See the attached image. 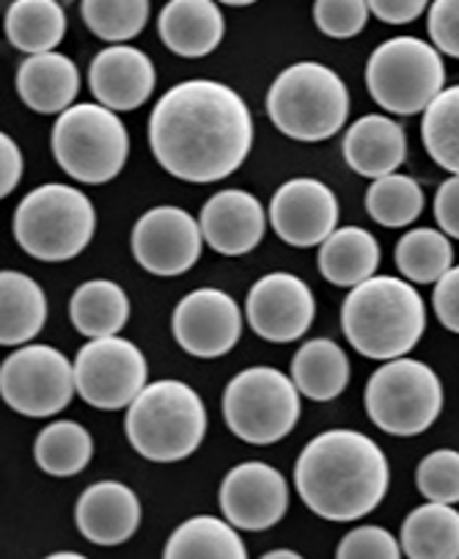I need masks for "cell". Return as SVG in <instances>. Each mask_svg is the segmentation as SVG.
<instances>
[{
  "instance_id": "cell-1",
  "label": "cell",
  "mask_w": 459,
  "mask_h": 559,
  "mask_svg": "<svg viewBox=\"0 0 459 559\" xmlns=\"http://www.w3.org/2000/svg\"><path fill=\"white\" fill-rule=\"evenodd\" d=\"M149 146L162 171L207 185L231 177L253 150V116L245 99L218 81H182L157 99Z\"/></svg>"
},
{
  "instance_id": "cell-2",
  "label": "cell",
  "mask_w": 459,
  "mask_h": 559,
  "mask_svg": "<svg viewBox=\"0 0 459 559\" xmlns=\"http://www.w3.org/2000/svg\"><path fill=\"white\" fill-rule=\"evenodd\" d=\"M390 485L388 457L366 432L325 430L294 463V488L311 513L350 524L379 508Z\"/></svg>"
},
{
  "instance_id": "cell-3",
  "label": "cell",
  "mask_w": 459,
  "mask_h": 559,
  "mask_svg": "<svg viewBox=\"0 0 459 559\" xmlns=\"http://www.w3.org/2000/svg\"><path fill=\"white\" fill-rule=\"evenodd\" d=\"M341 331L361 356L402 358L426 331L424 298L408 278L372 276L352 287L341 304Z\"/></svg>"
},
{
  "instance_id": "cell-4",
  "label": "cell",
  "mask_w": 459,
  "mask_h": 559,
  "mask_svg": "<svg viewBox=\"0 0 459 559\" xmlns=\"http://www.w3.org/2000/svg\"><path fill=\"white\" fill-rule=\"evenodd\" d=\"M130 447L152 463H177L193 455L207 436V408L182 381L146 383L126 408Z\"/></svg>"
},
{
  "instance_id": "cell-5",
  "label": "cell",
  "mask_w": 459,
  "mask_h": 559,
  "mask_svg": "<svg viewBox=\"0 0 459 559\" xmlns=\"http://www.w3.org/2000/svg\"><path fill=\"white\" fill-rule=\"evenodd\" d=\"M267 116L287 139L319 144L345 128L350 92L330 67L298 61L273 81L267 92Z\"/></svg>"
},
{
  "instance_id": "cell-6",
  "label": "cell",
  "mask_w": 459,
  "mask_h": 559,
  "mask_svg": "<svg viewBox=\"0 0 459 559\" xmlns=\"http://www.w3.org/2000/svg\"><path fill=\"white\" fill-rule=\"evenodd\" d=\"M94 202L72 185H39L14 210V237L39 262L75 260L94 240Z\"/></svg>"
},
{
  "instance_id": "cell-7",
  "label": "cell",
  "mask_w": 459,
  "mask_h": 559,
  "mask_svg": "<svg viewBox=\"0 0 459 559\" xmlns=\"http://www.w3.org/2000/svg\"><path fill=\"white\" fill-rule=\"evenodd\" d=\"M50 144L58 166L83 185L116 179L130 155L124 121L102 103H81L63 110L52 124Z\"/></svg>"
},
{
  "instance_id": "cell-8",
  "label": "cell",
  "mask_w": 459,
  "mask_h": 559,
  "mask_svg": "<svg viewBox=\"0 0 459 559\" xmlns=\"http://www.w3.org/2000/svg\"><path fill=\"white\" fill-rule=\"evenodd\" d=\"M366 88L394 116L424 114L446 88L440 50L419 36H394L369 56Z\"/></svg>"
},
{
  "instance_id": "cell-9",
  "label": "cell",
  "mask_w": 459,
  "mask_h": 559,
  "mask_svg": "<svg viewBox=\"0 0 459 559\" xmlns=\"http://www.w3.org/2000/svg\"><path fill=\"white\" fill-rule=\"evenodd\" d=\"M300 389L276 367H247L224 392V419L237 439L253 447L278 444L300 419Z\"/></svg>"
},
{
  "instance_id": "cell-10",
  "label": "cell",
  "mask_w": 459,
  "mask_h": 559,
  "mask_svg": "<svg viewBox=\"0 0 459 559\" xmlns=\"http://www.w3.org/2000/svg\"><path fill=\"white\" fill-rule=\"evenodd\" d=\"M366 414L388 436L410 439L435 425L443 411V383L419 358H390L369 378Z\"/></svg>"
},
{
  "instance_id": "cell-11",
  "label": "cell",
  "mask_w": 459,
  "mask_h": 559,
  "mask_svg": "<svg viewBox=\"0 0 459 559\" xmlns=\"http://www.w3.org/2000/svg\"><path fill=\"white\" fill-rule=\"evenodd\" d=\"M75 394V364L50 345H20L0 367V397L28 419L61 414Z\"/></svg>"
},
{
  "instance_id": "cell-12",
  "label": "cell",
  "mask_w": 459,
  "mask_h": 559,
  "mask_svg": "<svg viewBox=\"0 0 459 559\" xmlns=\"http://www.w3.org/2000/svg\"><path fill=\"white\" fill-rule=\"evenodd\" d=\"M146 376L149 364L141 347L119 334L88 340L75 356L77 394L99 411L130 408L146 389Z\"/></svg>"
},
{
  "instance_id": "cell-13",
  "label": "cell",
  "mask_w": 459,
  "mask_h": 559,
  "mask_svg": "<svg viewBox=\"0 0 459 559\" xmlns=\"http://www.w3.org/2000/svg\"><path fill=\"white\" fill-rule=\"evenodd\" d=\"M204 246L202 224L182 207H152L138 218L130 237L133 257L152 276H182L198 262Z\"/></svg>"
},
{
  "instance_id": "cell-14",
  "label": "cell",
  "mask_w": 459,
  "mask_h": 559,
  "mask_svg": "<svg viewBox=\"0 0 459 559\" xmlns=\"http://www.w3.org/2000/svg\"><path fill=\"white\" fill-rule=\"evenodd\" d=\"M171 331L177 345L190 356L220 358L240 342L242 309L224 289H193L173 309Z\"/></svg>"
},
{
  "instance_id": "cell-15",
  "label": "cell",
  "mask_w": 459,
  "mask_h": 559,
  "mask_svg": "<svg viewBox=\"0 0 459 559\" xmlns=\"http://www.w3.org/2000/svg\"><path fill=\"white\" fill-rule=\"evenodd\" d=\"M247 325L256 336L276 345L300 340L314 325L316 298L309 284L292 273H267L245 298Z\"/></svg>"
},
{
  "instance_id": "cell-16",
  "label": "cell",
  "mask_w": 459,
  "mask_h": 559,
  "mask_svg": "<svg viewBox=\"0 0 459 559\" xmlns=\"http://www.w3.org/2000/svg\"><path fill=\"white\" fill-rule=\"evenodd\" d=\"M218 502L226 521H231L237 530L265 532L287 515V477L270 463H240L220 483Z\"/></svg>"
},
{
  "instance_id": "cell-17",
  "label": "cell",
  "mask_w": 459,
  "mask_h": 559,
  "mask_svg": "<svg viewBox=\"0 0 459 559\" xmlns=\"http://www.w3.org/2000/svg\"><path fill=\"white\" fill-rule=\"evenodd\" d=\"M339 199L325 182L298 177L283 182L270 202V226L287 246L314 248L339 229Z\"/></svg>"
},
{
  "instance_id": "cell-18",
  "label": "cell",
  "mask_w": 459,
  "mask_h": 559,
  "mask_svg": "<svg viewBox=\"0 0 459 559\" xmlns=\"http://www.w3.org/2000/svg\"><path fill=\"white\" fill-rule=\"evenodd\" d=\"M157 72L152 58L133 45H110L94 56L88 86L97 103L116 114L135 110L152 97Z\"/></svg>"
},
{
  "instance_id": "cell-19",
  "label": "cell",
  "mask_w": 459,
  "mask_h": 559,
  "mask_svg": "<svg viewBox=\"0 0 459 559\" xmlns=\"http://www.w3.org/2000/svg\"><path fill=\"white\" fill-rule=\"evenodd\" d=\"M204 242L224 257H242L262 242L267 229V213L253 193L229 188L204 202L202 215Z\"/></svg>"
},
{
  "instance_id": "cell-20",
  "label": "cell",
  "mask_w": 459,
  "mask_h": 559,
  "mask_svg": "<svg viewBox=\"0 0 459 559\" xmlns=\"http://www.w3.org/2000/svg\"><path fill=\"white\" fill-rule=\"evenodd\" d=\"M75 524L94 546H121L141 526L138 493L130 485L113 479L88 485L77 499Z\"/></svg>"
},
{
  "instance_id": "cell-21",
  "label": "cell",
  "mask_w": 459,
  "mask_h": 559,
  "mask_svg": "<svg viewBox=\"0 0 459 559\" xmlns=\"http://www.w3.org/2000/svg\"><path fill=\"white\" fill-rule=\"evenodd\" d=\"M345 160L358 177L379 179L399 171L408 157V135L399 121L383 114H369L352 121L345 133Z\"/></svg>"
},
{
  "instance_id": "cell-22",
  "label": "cell",
  "mask_w": 459,
  "mask_h": 559,
  "mask_svg": "<svg viewBox=\"0 0 459 559\" xmlns=\"http://www.w3.org/2000/svg\"><path fill=\"white\" fill-rule=\"evenodd\" d=\"M157 34L177 56L204 58L224 41V12L218 0H168L157 17Z\"/></svg>"
},
{
  "instance_id": "cell-23",
  "label": "cell",
  "mask_w": 459,
  "mask_h": 559,
  "mask_svg": "<svg viewBox=\"0 0 459 559\" xmlns=\"http://www.w3.org/2000/svg\"><path fill=\"white\" fill-rule=\"evenodd\" d=\"M81 92V72L63 52H36L17 70V94L34 114L61 116Z\"/></svg>"
},
{
  "instance_id": "cell-24",
  "label": "cell",
  "mask_w": 459,
  "mask_h": 559,
  "mask_svg": "<svg viewBox=\"0 0 459 559\" xmlns=\"http://www.w3.org/2000/svg\"><path fill=\"white\" fill-rule=\"evenodd\" d=\"M379 260L377 237L361 226H341L319 246V273L334 287L352 289L377 276Z\"/></svg>"
},
{
  "instance_id": "cell-25",
  "label": "cell",
  "mask_w": 459,
  "mask_h": 559,
  "mask_svg": "<svg viewBox=\"0 0 459 559\" xmlns=\"http://www.w3.org/2000/svg\"><path fill=\"white\" fill-rule=\"evenodd\" d=\"M47 320L45 289L20 271L0 273V345H28Z\"/></svg>"
},
{
  "instance_id": "cell-26",
  "label": "cell",
  "mask_w": 459,
  "mask_h": 559,
  "mask_svg": "<svg viewBox=\"0 0 459 559\" xmlns=\"http://www.w3.org/2000/svg\"><path fill=\"white\" fill-rule=\"evenodd\" d=\"M292 381L314 403H330L350 383V358L334 340H309L292 358Z\"/></svg>"
},
{
  "instance_id": "cell-27",
  "label": "cell",
  "mask_w": 459,
  "mask_h": 559,
  "mask_svg": "<svg viewBox=\"0 0 459 559\" xmlns=\"http://www.w3.org/2000/svg\"><path fill=\"white\" fill-rule=\"evenodd\" d=\"M70 320L77 334L88 336V340L116 336L130 320V298L116 282L92 278L72 293Z\"/></svg>"
},
{
  "instance_id": "cell-28",
  "label": "cell",
  "mask_w": 459,
  "mask_h": 559,
  "mask_svg": "<svg viewBox=\"0 0 459 559\" xmlns=\"http://www.w3.org/2000/svg\"><path fill=\"white\" fill-rule=\"evenodd\" d=\"M166 559H247L245 543L231 521L195 515L179 524L168 537Z\"/></svg>"
},
{
  "instance_id": "cell-29",
  "label": "cell",
  "mask_w": 459,
  "mask_h": 559,
  "mask_svg": "<svg viewBox=\"0 0 459 559\" xmlns=\"http://www.w3.org/2000/svg\"><path fill=\"white\" fill-rule=\"evenodd\" d=\"M402 551L413 559H457L459 510L443 502L415 508L402 524Z\"/></svg>"
},
{
  "instance_id": "cell-30",
  "label": "cell",
  "mask_w": 459,
  "mask_h": 559,
  "mask_svg": "<svg viewBox=\"0 0 459 559\" xmlns=\"http://www.w3.org/2000/svg\"><path fill=\"white\" fill-rule=\"evenodd\" d=\"M7 39L20 52H50L67 34V14L58 0H12L7 9Z\"/></svg>"
},
{
  "instance_id": "cell-31",
  "label": "cell",
  "mask_w": 459,
  "mask_h": 559,
  "mask_svg": "<svg viewBox=\"0 0 459 559\" xmlns=\"http://www.w3.org/2000/svg\"><path fill=\"white\" fill-rule=\"evenodd\" d=\"M34 457L41 472L50 474V477H75L94 457L92 432L81 421H50L36 436Z\"/></svg>"
},
{
  "instance_id": "cell-32",
  "label": "cell",
  "mask_w": 459,
  "mask_h": 559,
  "mask_svg": "<svg viewBox=\"0 0 459 559\" xmlns=\"http://www.w3.org/2000/svg\"><path fill=\"white\" fill-rule=\"evenodd\" d=\"M399 273L413 284H437L454 267L451 237L443 229H410L394 248Z\"/></svg>"
},
{
  "instance_id": "cell-33",
  "label": "cell",
  "mask_w": 459,
  "mask_h": 559,
  "mask_svg": "<svg viewBox=\"0 0 459 559\" xmlns=\"http://www.w3.org/2000/svg\"><path fill=\"white\" fill-rule=\"evenodd\" d=\"M366 213L388 229H402L424 213V188L413 177L394 171L372 179L366 191Z\"/></svg>"
},
{
  "instance_id": "cell-34",
  "label": "cell",
  "mask_w": 459,
  "mask_h": 559,
  "mask_svg": "<svg viewBox=\"0 0 459 559\" xmlns=\"http://www.w3.org/2000/svg\"><path fill=\"white\" fill-rule=\"evenodd\" d=\"M424 150L443 171L459 174V86H448L432 99L421 121Z\"/></svg>"
},
{
  "instance_id": "cell-35",
  "label": "cell",
  "mask_w": 459,
  "mask_h": 559,
  "mask_svg": "<svg viewBox=\"0 0 459 559\" xmlns=\"http://www.w3.org/2000/svg\"><path fill=\"white\" fill-rule=\"evenodd\" d=\"M149 0H83L81 14L97 39L124 45L135 39L149 23Z\"/></svg>"
},
{
  "instance_id": "cell-36",
  "label": "cell",
  "mask_w": 459,
  "mask_h": 559,
  "mask_svg": "<svg viewBox=\"0 0 459 559\" xmlns=\"http://www.w3.org/2000/svg\"><path fill=\"white\" fill-rule=\"evenodd\" d=\"M415 488L426 502L459 504V452H430L415 468Z\"/></svg>"
},
{
  "instance_id": "cell-37",
  "label": "cell",
  "mask_w": 459,
  "mask_h": 559,
  "mask_svg": "<svg viewBox=\"0 0 459 559\" xmlns=\"http://www.w3.org/2000/svg\"><path fill=\"white\" fill-rule=\"evenodd\" d=\"M369 0H314V23L330 39H352L369 23Z\"/></svg>"
},
{
  "instance_id": "cell-38",
  "label": "cell",
  "mask_w": 459,
  "mask_h": 559,
  "mask_svg": "<svg viewBox=\"0 0 459 559\" xmlns=\"http://www.w3.org/2000/svg\"><path fill=\"white\" fill-rule=\"evenodd\" d=\"M402 554V543L383 526H358L336 548L339 559H399Z\"/></svg>"
},
{
  "instance_id": "cell-39",
  "label": "cell",
  "mask_w": 459,
  "mask_h": 559,
  "mask_svg": "<svg viewBox=\"0 0 459 559\" xmlns=\"http://www.w3.org/2000/svg\"><path fill=\"white\" fill-rule=\"evenodd\" d=\"M426 28L437 50L459 58V0H432Z\"/></svg>"
},
{
  "instance_id": "cell-40",
  "label": "cell",
  "mask_w": 459,
  "mask_h": 559,
  "mask_svg": "<svg viewBox=\"0 0 459 559\" xmlns=\"http://www.w3.org/2000/svg\"><path fill=\"white\" fill-rule=\"evenodd\" d=\"M432 309L437 314V323L451 334H459V265H454L432 293Z\"/></svg>"
},
{
  "instance_id": "cell-41",
  "label": "cell",
  "mask_w": 459,
  "mask_h": 559,
  "mask_svg": "<svg viewBox=\"0 0 459 559\" xmlns=\"http://www.w3.org/2000/svg\"><path fill=\"white\" fill-rule=\"evenodd\" d=\"M435 221L448 237L459 240V174H451L435 193Z\"/></svg>"
},
{
  "instance_id": "cell-42",
  "label": "cell",
  "mask_w": 459,
  "mask_h": 559,
  "mask_svg": "<svg viewBox=\"0 0 459 559\" xmlns=\"http://www.w3.org/2000/svg\"><path fill=\"white\" fill-rule=\"evenodd\" d=\"M430 0H369L374 17L388 25H410L430 9Z\"/></svg>"
},
{
  "instance_id": "cell-43",
  "label": "cell",
  "mask_w": 459,
  "mask_h": 559,
  "mask_svg": "<svg viewBox=\"0 0 459 559\" xmlns=\"http://www.w3.org/2000/svg\"><path fill=\"white\" fill-rule=\"evenodd\" d=\"M23 150L12 135H0V197L7 199L9 193L17 191L20 179H23Z\"/></svg>"
},
{
  "instance_id": "cell-44",
  "label": "cell",
  "mask_w": 459,
  "mask_h": 559,
  "mask_svg": "<svg viewBox=\"0 0 459 559\" xmlns=\"http://www.w3.org/2000/svg\"><path fill=\"white\" fill-rule=\"evenodd\" d=\"M265 559H300V554L289 551V548H278V551H267Z\"/></svg>"
},
{
  "instance_id": "cell-45",
  "label": "cell",
  "mask_w": 459,
  "mask_h": 559,
  "mask_svg": "<svg viewBox=\"0 0 459 559\" xmlns=\"http://www.w3.org/2000/svg\"><path fill=\"white\" fill-rule=\"evenodd\" d=\"M218 3H226V7H253L258 0H218Z\"/></svg>"
},
{
  "instance_id": "cell-46",
  "label": "cell",
  "mask_w": 459,
  "mask_h": 559,
  "mask_svg": "<svg viewBox=\"0 0 459 559\" xmlns=\"http://www.w3.org/2000/svg\"><path fill=\"white\" fill-rule=\"evenodd\" d=\"M52 559H81V554H70V551H63V554H52Z\"/></svg>"
}]
</instances>
